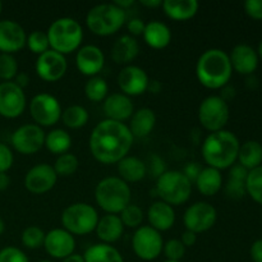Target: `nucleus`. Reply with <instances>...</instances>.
Segmentation results:
<instances>
[{"instance_id":"1","label":"nucleus","mask_w":262,"mask_h":262,"mask_svg":"<svg viewBox=\"0 0 262 262\" xmlns=\"http://www.w3.org/2000/svg\"><path fill=\"white\" fill-rule=\"evenodd\" d=\"M133 135L125 123L104 119L92 129L90 151L102 164H118L128 156L133 145Z\"/></svg>"},{"instance_id":"2","label":"nucleus","mask_w":262,"mask_h":262,"mask_svg":"<svg viewBox=\"0 0 262 262\" xmlns=\"http://www.w3.org/2000/svg\"><path fill=\"white\" fill-rule=\"evenodd\" d=\"M241 143L237 136L227 129L212 132L202 142V158L210 168L228 169L238 159Z\"/></svg>"},{"instance_id":"3","label":"nucleus","mask_w":262,"mask_h":262,"mask_svg":"<svg viewBox=\"0 0 262 262\" xmlns=\"http://www.w3.org/2000/svg\"><path fill=\"white\" fill-rule=\"evenodd\" d=\"M232 73L229 55L222 49H209L204 51L197 60V79L206 89H223L230 81Z\"/></svg>"},{"instance_id":"4","label":"nucleus","mask_w":262,"mask_h":262,"mask_svg":"<svg viewBox=\"0 0 262 262\" xmlns=\"http://www.w3.org/2000/svg\"><path fill=\"white\" fill-rule=\"evenodd\" d=\"M95 200L105 212L118 215L130 204V187L119 177H106L97 183Z\"/></svg>"},{"instance_id":"5","label":"nucleus","mask_w":262,"mask_h":262,"mask_svg":"<svg viewBox=\"0 0 262 262\" xmlns=\"http://www.w3.org/2000/svg\"><path fill=\"white\" fill-rule=\"evenodd\" d=\"M46 33L51 50L61 55L78 50L83 40L82 26L78 20L71 17H61L54 20Z\"/></svg>"},{"instance_id":"6","label":"nucleus","mask_w":262,"mask_h":262,"mask_svg":"<svg viewBox=\"0 0 262 262\" xmlns=\"http://www.w3.org/2000/svg\"><path fill=\"white\" fill-rule=\"evenodd\" d=\"M127 22V12L114 3L95 5L86 15V25L97 36H110L117 33Z\"/></svg>"},{"instance_id":"7","label":"nucleus","mask_w":262,"mask_h":262,"mask_svg":"<svg viewBox=\"0 0 262 262\" xmlns=\"http://www.w3.org/2000/svg\"><path fill=\"white\" fill-rule=\"evenodd\" d=\"M155 192L160 201L170 206H179L191 197L192 182L182 171L166 170L158 178Z\"/></svg>"},{"instance_id":"8","label":"nucleus","mask_w":262,"mask_h":262,"mask_svg":"<svg viewBox=\"0 0 262 262\" xmlns=\"http://www.w3.org/2000/svg\"><path fill=\"white\" fill-rule=\"evenodd\" d=\"M96 209L86 202H76L67 207L61 214L63 228L73 235H86L94 232L99 223Z\"/></svg>"},{"instance_id":"9","label":"nucleus","mask_w":262,"mask_h":262,"mask_svg":"<svg viewBox=\"0 0 262 262\" xmlns=\"http://www.w3.org/2000/svg\"><path fill=\"white\" fill-rule=\"evenodd\" d=\"M200 124L209 132H217L224 129L229 120V106L217 95H211L202 100L199 107Z\"/></svg>"},{"instance_id":"10","label":"nucleus","mask_w":262,"mask_h":262,"mask_svg":"<svg viewBox=\"0 0 262 262\" xmlns=\"http://www.w3.org/2000/svg\"><path fill=\"white\" fill-rule=\"evenodd\" d=\"M132 248L136 256L143 261L156 260L161 255L164 248V241L160 232L143 225L137 228L132 237Z\"/></svg>"},{"instance_id":"11","label":"nucleus","mask_w":262,"mask_h":262,"mask_svg":"<svg viewBox=\"0 0 262 262\" xmlns=\"http://www.w3.org/2000/svg\"><path fill=\"white\" fill-rule=\"evenodd\" d=\"M30 113L35 123L40 127H53L61 118L60 102L55 96L41 92L32 97L30 102Z\"/></svg>"},{"instance_id":"12","label":"nucleus","mask_w":262,"mask_h":262,"mask_svg":"<svg viewBox=\"0 0 262 262\" xmlns=\"http://www.w3.org/2000/svg\"><path fill=\"white\" fill-rule=\"evenodd\" d=\"M216 209L211 204L205 201L194 202L184 212L183 223L186 229L193 232L194 234L207 232L214 227L216 222Z\"/></svg>"},{"instance_id":"13","label":"nucleus","mask_w":262,"mask_h":262,"mask_svg":"<svg viewBox=\"0 0 262 262\" xmlns=\"http://www.w3.org/2000/svg\"><path fill=\"white\" fill-rule=\"evenodd\" d=\"M45 136L40 125H20L12 135V145L22 155H33L45 146Z\"/></svg>"},{"instance_id":"14","label":"nucleus","mask_w":262,"mask_h":262,"mask_svg":"<svg viewBox=\"0 0 262 262\" xmlns=\"http://www.w3.org/2000/svg\"><path fill=\"white\" fill-rule=\"evenodd\" d=\"M27 100L25 91L14 82L0 83V115L8 119H14L25 112Z\"/></svg>"},{"instance_id":"15","label":"nucleus","mask_w":262,"mask_h":262,"mask_svg":"<svg viewBox=\"0 0 262 262\" xmlns=\"http://www.w3.org/2000/svg\"><path fill=\"white\" fill-rule=\"evenodd\" d=\"M68 63L66 55L49 49L43 54L37 56L35 69L37 76L46 82H56L66 74Z\"/></svg>"},{"instance_id":"16","label":"nucleus","mask_w":262,"mask_h":262,"mask_svg":"<svg viewBox=\"0 0 262 262\" xmlns=\"http://www.w3.org/2000/svg\"><path fill=\"white\" fill-rule=\"evenodd\" d=\"M58 176L49 164H37L27 171L25 177V187L33 194H43L55 187Z\"/></svg>"},{"instance_id":"17","label":"nucleus","mask_w":262,"mask_h":262,"mask_svg":"<svg viewBox=\"0 0 262 262\" xmlns=\"http://www.w3.org/2000/svg\"><path fill=\"white\" fill-rule=\"evenodd\" d=\"M43 247L49 256L58 260H64L74 253L76 239L74 235L67 232L64 228H56L45 234Z\"/></svg>"},{"instance_id":"18","label":"nucleus","mask_w":262,"mask_h":262,"mask_svg":"<svg viewBox=\"0 0 262 262\" xmlns=\"http://www.w3.org/2000/svg\"><path fill=\"white\" fill-rule=\"evenodd\" d=\"M150 78L145 69L137 66H125L118 74V86L127 96H138L147 91Z\"/></svg>"},{"instance_id":"19","label":"nucleus","mask_w":262,"mask_h":262,"mask_svg":"<svg viewBox=\"0 0 262 262\" xmlns=\"http://www.w3.org/2000/svg\"><path fill=\"white\" fill-rule=\"evenodd\" d=\"M27 42V35L20 25L10 19L0 20V51L13 54L22 50Z\"/></svg>"},{"instance_id":"20","label":"nucleus","mask_w":262,"mask_h":262,"mask_svg":"<svg viewBox=\"0 0 262 262\" xmlns=\"http://www.w3.org/2000/svg\"><path fill=\"white\" fill-rule=\"evenodd\" d=\"M76 66L82 74L96 77L105 66V55L96 45H84L77 50Z\"/></svg>"},{"instance_id":"21","label":"nucleus","mask_w":262,"mask_h":262,"mask_svg":"<svg viewBox=\"0 0 262 262\" xmlns=\"http://www.w3.org/2000/svg\"><path fill=\"white\" fill-rule=\"evenodd\" d=\"M232 68L239 74L251 76L257 69L258 55L257 51L250 45L239 43L233 48L229 55Z\"/></svg>"},{"instance_id":"22","label":"nucleus","mask_w":262,"mask_h":262,"mask_svg":"<svg viewBox=\"0 0 262 262\" xmlns=\"http://www.w3.org/2000/svg\"><path fill=\"white\" fill-rule=\"evenodd\" d=\"M104 109L106 119L115 122H124L130 119L135 113V106L129 96L124 94H112L104 100Z\"/></svg>"},{"instance_id":"23","label":"nucleus","mask_w":262,"mask_h":262,"mask_svg":"<svg viewBox=\"0 0 262 262\" xmlns=\"http://www.w3.org/2000/svg\"><path fill=\"white\" fill-rule=\"evenodd\" d=\"M147 219L151 228L158 232H166L173 228L176 223V211L170 205L163 201H156L148 207Z\"/></svg>"},{"instance_id":"24","label":"nucleus","mask_w":262,"mask_h":262,"mask_svg":"<svg viewBox=\"0 0 262 262\" xmlns=\"http://www.w3.org/2000/svg\"><path fill=\"white\" fill-rule=\"evenodd\" d=\"M95 230H96L97 238L102 243L112 245L122 238L123 233H124V225H123L119 215L106 214L100 217Z\"/></svg>"},{"instance_id":"25","label":"nucleus","mask_w":262,"mask_h":262,"mask_svg":"<svg viewBox=\"0 0 262 262\" xmlns=\"http://www.w3.org/2000/svg\"><path fill=\"white\" fill-rule=\"evenodd\" d=\"M140 53V45L136 37L130 35H123L118 38L112 48V59L117 64L130 66Z\"/></svg>"},{"instance_id":"26","label":"nucleus","mask_w":262,"mask_h":262,"mask_svg":"<svg viewBox=\"0 0 262 262\" xmlns=\"http://www.w3.org/2000/svg\"><path fill=\"white\" fill-rule=\"evenodd\" d=\"M142 36L145 42L150 48L156 49V50L165 49L171 41L170 28L160 20H151V22L146 23Z\"/></svg>"},{"instance_id":"27","label":"nucleus","mask_w":262,"mask_h":262,"mask_svg":"<svg viewBox=\"0 0 262 262\" xmlns=\"http://www.w3.org/2000/svg\"><path fill=\"white\" fill-rule=\"evenodd\" d=\"M156 125L155 112L150 107H141L130 117L129 130L133 137L145 138L150 135Z\"/></svg>"},{"instance_id":"28","label":"nucleus","mask_w":262,"mask_h":262,"mask_svg":"<svg viewBox=\"0 0 262 262\" xmlns=\"http://www.w3.org/2000/svg\"><path fill=\"white\" fill-rule=\"evenodd\" d=\"M118 173L125 183H136L145 178L147 168L145 161L137 156H125L118 163Z\"/></svg>"},{"instance_id":"29","label":"nucleus","mask_w":262,"mask_h":262,"mask_svg":"<svg viewBox=\"0 0 262 262\" xmlns=\"http://www.w3.org/2000/svg\"><path fill=\"white\" fill-rule=\"evenodd\" d=\"M161 7L171 19L188 20L199 12L200 4L197 0H165Z\"/></svg>"},{"instance_id":"30","label":"nucleus","mask_w":262,"mask_h":262,"mask_svg":"<svg viewBox=\"0 0 262 262\" xmlns=\"http://www.w3.org/2000/svg\"><path fill=\"white\" fill-rule=\"evenodd\" d=\"M194 183H196L197 189L201 194L206 197L214 196L223 187L222 173L217 169L207 166V168H204L200 171Z\"/></svg>"},{"instance_id":"31","label":"nucleus","mask_w":262,"mask_h":262,"mask_svg":"<svg viewBox=\"0 0 262 262\" xmlns=\"http://www.w3.org/2000/svg\"><path fill=\"white\" fill-rule=\"evenodd\" d=\"M84 262H124L122 253L106 243L92 245L83 255Z\"/></svg>"},{"instance_id":"32","label":"nucleus","mask_w":262,"mask_h":262,"mask_svg":"<svg viewBox=\"0 0 262 262\" xmlns=\"http://www.w3.org/2000/svg\"><path fill=\"white\" fill-rule=\"evenodd\" d=\"M238 161L247 170L258 168L262 164V145L258 141H247L241 145L238 151Z\"/></svg>"},{"instance_id":"33","label":"nucleus","mask_w":262,"mask_h":262,"mask_svg":"<svg viewBox=\"0 0 262 262\" xmlns=\"http://www.w3.org/2000/svg\"><path fill=\"white\" fill-rule=\"evenodd\" d=\"M45 146L54 155H63L71 148L72 137L67 130L56 128L45 136Z\"/></svg>"},{"instance_id":"34","label":"nucleus","mask_w":262,"mask_h":262,"mask_svg":"<svg viewBox=\"0 0 262 262\" xmlns=\"http://www.w3.org/2000/svg\"><path fill=\"white\" fill-rule=\"evenodd\" d=\"M90 115L86 107L81 106V105H72L61 113L60 119L63 120L66 127L71 128V129H78L87 124Z\"/></svg>"},{"instance_id":"35","label":"nucleus","mask_w":262,"mask_h":262,"mask_svg":"<svg viewBox=\"0 0 262 262\" xmlns=\"http://www.w3.org/2000/svg\"><path fill=\"white\" fill-rule=\"evenodd\" d=\"M107 92H109V86L106 81L99 76L91 77L84 86V95L92 102L104 101L107 97Z\"/></svg>"},{"instance_id":"36","label":"nucleus","mask_w":262,"mask_h":262,"mask_svg":"<svg viewBox=\"0 0 262 262\" xmlns=\"http://www.w3.org/2000/svg\"><path fill=\"white\" fill-rule=\"evenodd\" d=\"M54 170L58 177H69L73 176L79 168V160L74 154L66 152L59 155L54 164Z\"/></svg>"},{"instance_id":"37","label":"nucleus","mask_w":262,"mask_h":262,"mask_svg":"<svg viewBox=\"0 0 262 262\" xmlns=\"http://www.w3.org/2000/svg\"><path fill=\"white\" fill-rule=\"evenodd\" d=\"M246 191L253 201L262 205V165L248 171Z\"/></svg>"},{"instance_id":"38","label":"nucleus","mask_w":262,"mask_h":262,"mask_svg":"<svg viewBox=\"0 0 262 262\" xmlns=\"http://www.w3.org/2000/svg\"><path fill=\"white\" fill-rule=\"evenodd\" d=\"M45 241V233L38 227H28L22 233V243L30 250H37L42 247Z\"/></svg>"},{"instance_id":"39","label":"nucleus","mask_w":262,"mask_h":262,"mask_svg":"<svg viewBox=\"0 0 262 262\" xmlns=\"http://www.w3.org/2000/svg\"><path fill=\"white\" fill-rule=\"evenodd\" d=\"M26 45L28 46V49H30L33 54L41 55V54L48 51L49 48H50V45H49L48 33L43 32V31H33V32H31L30 35H28Z\"/></svg>"},{"instance_id":"40","label":"nucleus","mask_w":262,"mask_h":262,"mask_svg":"<svg viewBox=\"0 0 262 262\" xmlns=\"http://www.w3.org/2000/svg\"><path fill=\"white\" fill-rule=\"evenodd\" d=\"M18 74V63L12 54L0 53V79L12 81Z\"/></svg>"},{"instance_id":"41","label":"nucleus","mask_w":262,"mask_h":262,"mask_svg":"<svg viewBox=\"0 0 262 262\" xmlns=\"http://www.w3.org/2000/svg\"><path fill=\"white\" fill-rule=\"evenodd\" d=\"M120 220L123 225L128 228H140L141 223L143 222V211L137 205L129 204L122 212H120Z\"/></svg>"},{"instance_id":"42","label":"nucleus","mask_w":262,"mask_h":262,"mask_svg":"<svg viewBox=\"0 0 262 262\" xmlns=\"http://www.w3.org/2000/svg\"><path fill=\"white\" fill-rule=\"evenodd\" d=\"M163 252L166 260L181 261L183 256L186 255V247L181 242V239H169L168 242L164 243Z\"/></svg>"},{"instance_id":"43","label":"nucleus","mask_w":262,"mask_h":262,"mask_svg":"<svg viewBox=\"0 0 262 262\" xmlns=\"http://www.w3.org/2000/svg\"><path fill=\"white\" fill-rule=\"evenodd\" d=\"M0 262H30V260L19 248L5 247L0 251Z\"/></svg>"},{"instance_id":"44","label":"nucleus","mask_w":262,"mask_h":262,"mask_svg":"<svg viewBox=\"0 0 262 262\" xmlns=\"http://www.w3.org/2000/svg\"><path fill=\"white\" fill-rule=\"evenodd\" d=\"M225 193L229 199L233 200H239L247 193L246 191V182L234 181V179H229L225 186Z\"/></svg>"},{"instance_id":"45","label":"nucleus","mask_w":262,"mask_h":262,"mask_svg":"<svg viewBox=\"0 0 262 262\" xmlns=\"http://www.w3.org/2000/svg\"><path fill=\"white\" fill-rule=\"evenodd\" d=\"M14 156L12 150L4 143H0V173H7L13 165Z\"/></svg>"},{"instance_id":"46","label":"nucleus","mask_w":262,"mask_h":262,"mask_svg":"<svg viewBox=\"0 0 262 262\" xmlns=\"http://www.w3.org/2000/svg\"><path fill=\"white\" fill-rule=\"evenodd\" d=\"M246 13L253 19H262V0H246L245 4Z\"/></svg>"},{"instance_id":"47","label":"nucleus","mask_w":262,"mask_h":262,"mask_svg":"<svg viewBox=\"0 0 262 262\" xmlns=\"http://www.w3.org/2000/svg\"><path fill=\"white\" fill-rule=\"evenodd\" d=\"M147 171L152 174V177L159 178L163 173H165V164H164L163 159L159 158L158 155H151L150 158V165H146Z\"/></svg>"},{"instance_id":"48","label":"nucleus","mask_w":262,"mask_h":262,"mask_svg":"<svg viewBox=\"0 0 262 262\" xmlns=\"http://www.w3.org/2000/svg\"><path fill=\"white\" fill-rule=\"evenodd\" d=\"M145 27H146V23L143 22L142 19H140V18H132V19H129L127 22V28L128 31H129L130 36H141L143 35V31H145Z\"/></svg>"},{"instance_id":"49","label":"nucleus","mask_w":262,"mask_h":262,"mask_svg":"<svg viewBox=\"0 0 262 262\" xmlns=\"http://www.w3.org/2000/svg\"><path fill=\"white\" fill-rule=\"evenodd\" d=\"M248 171L245 166H242L241 164H234V165L230 166L229 171V179H234V181H241L246 182L248 176Z\"/></svg>"},{"instance_id":"50","label":"nucleus","mask_w":262,"mask_h":262,"mask_svg":"<svg viewBox=\"0 0 262 262\" xmlns=\"http://www.w3.org/2000/svg\"><path fill=\"white\" fill-rule=\"evenodd\" d=\"M201 170L202 168L199 165V163H188L184 166V170L182 171V173H183L191 182H196L197 177H199L200 171Z\"/></svg>"},{"instance_id":"51","label":"nucleus","mask_w":262,"mask_h":262,"mask_svg":"<svg viewBox=\"0 0 262 262\" xmlns=\"http://www.w3.org/2000/svg\"><path fill=\"white\" fill-rule=\"evenodd\" d=\"M250 253L253 262H262V239H257L252 243Z\"/></svg>"},{"instance_id":"52","label":"nucleus","mask_w":262,"mask_h":262,"mask_svg":"<svg viewBox=\"0 0 262 262\" xmlns=\"http://www.w3.org/2000/svg\"><path fill=\"white\" fill-rule=\"evenodd\" d=\"M197 241V234H194L193 232H189V230H186V232L182 234L181 242L183 243L184 247H192V246L196 243Z\"/></svg>"},{"instance_id":"53","label":"nucleus","mask_w":262,"mask_h":262,"mask_svg":"<svg viewBox=\"0 0 262 262\" xmlns=\"http://www.w3.org/2000/svg\"><path fill=\"white\" fill-rule=\"evenodd\" d=\"M14 83L23 90L25 87H27L30 84V76L27 73H25V72H20V73H18L15 76Z\"/></svg>"},{"instance_id":"54","label":"nucleus","mask_w":262,"mask_h":262,"mask_svg":"<svg viewBox=\"0 0 262 262\" xmlns=\"http://www.w3.org/2000/svg\"><path fill=\"white\" fill-rule=\"evenodd\" d=\"M234 95H235V90L233 89V87L225 86V87H223V92H222V95H220V97H222L224 101H227V100L233 99V97H234Z\"/></svg>"},{"instance_id":"55","label":"nucleus","mask_w":262,"mask_h":262,"mask_svg":"<svg viewBox=\"0 0 262 262\" xmlns=\"http://www.w3.org/2000/svg\"><path fill=\"white\" fill-rule=\"evenodd\" d=\"M161 89H163V86H161V83L158 79H151L150 83H148L147 91L152 92V94H159L161 91Z\"/></svg>"},{"instance_id":"56","label":"nucleus","mask_w":262,"mask_h":262,"mask_svg":"<svg viewBox=\"0 0 262 262\" xmlns=\"http://www.w3.org/2000/svg\"><path fill=\"white\" fill-rule=\"evenodd\" d=\"M10 178L7 173H0V192L5 191L9 187Z\"/></svg>"},{"instance_id":"57","label":"nucleus","mask_w":262,"mask_h":262,"mask_svg":"<svg viewBox=\"0 0 262 262\" xmlns=\"http://www.w3.org/2000/svg\"><path fill=\"white\" fill-rule=\"evenodd\" d=\"M114 4L118 5L119 8H122L123 10H127L128 8H130L135 4V0H115Z\"/></svg>"},{"instance_id":"58","label":"nucleus","mask_w":262,"mask_h":262,"mask_svg":"<svg viewBox=\"0 0 262 262\" xmlns=\"http://www.w3.org/2000/svg\"><path fill=\"white\" fill-rule=\"evenodd\" d=\"M141 5L147 8H158L163 5V2H161V0H142V2H141Z\"/></svg>"},{"instance_id":"59","label":"nucleus","mask_w":262,"mask_h":262,"mask_svg":"<svg viewBox=\"0 0 262 262\" xmlns=\"http://www.w3.org/2000/svg\"><path fill=\"white\" fill-rule=\"evenodd\" d=\"M61 262H84V258H83V256L77 255V253H73V255L68 256L67 258L61 260Z\"/></svg>"},{"instance_id":"60","label":"nucleus","mask_w":262,"mask_h":262,"mask_svg":"<svg viewBox=\"0 0 262 262\" xmlns=\"http://www.w3.org/2000/svg\"><path fill=\"white\" fill-rule=\"evenodd\" d=\"M4 230H5V223H4V220H3L2 217H0V235H2L3 233H4Z\"/></svg>"},{"instance_id":"61","label":"nucleus","mask_w":262,"mask_h":262,"mask_svg":"<svg viewBox=\"0 0 262 262\" xmlns=\"http://www.w3.org/2000/svg\"><path fill=\"white\" fill-rule=\"evenodd\" d=\"M257 55L260 56V58L262 59V40H261V42L258 43V49H257Z\"/></svg>"},{"instance_id":"62","label":"nucleus","mask_w":262,"mask_h":262,"mask_svg":"<svg viewBox=\"0 0 262 262\" xmlns=\"http://www.w3.org/2000/svg\"><path fill=\"white\" fill-rule=\"evenodd\" d=\"M2 12H3V4L2 2H0V15H2Z\"/></svg>"},{"instance_id":"63","label":"nucleus","mask_w":262,"mask_h":262,"mask_svg":"<svg viewBox=\"0 0 262 262\" xmlns=\"http://www.w3.org/2000/svg\"><path fill=\"white\" fill-rule=\"evenodd\" d=\"M38 262H53V261H49V260H41V261H38Z\"/></svg>"},{"instance_id":"64","label":"nucleus","mask_w":262,"mask_h":262,"mask_svg":"<svg viewBox=\"0 0 262 262\" xmlns=\"http://www.w3.org/2000/svg\"><path fill=\"white\" fill-rule=\"evenodd\" d=\"M164 262H181V261H169V260H166V261H164Z\"/></svg>"}]
</instances>
